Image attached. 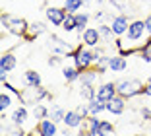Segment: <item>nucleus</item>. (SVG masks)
Segmentation results:
<instances>
[{"label": "nucleus", "instance_id": "21", "mask_svg": "<svg viewBox=\"0 0 151 136\" xmlns=\"http://www.w3.org/2000/svg\"><path fill=\"white\" fill-rule=\"evenodd\" d=\"M62 76H64L66 82H78L80 76H81V70L76 64L74 66H64V68H62Z\"/></svg>", "mask_w": 151, "mask_h": 136}, {"label": "nucleus", "instance_id": "12", "mask_svg": "<svg viewBox=\"0 0 151 136\" xmlns=\"http://www.w3.org/2000/svg\"><path fill=\"white\" fill-rule=\"evenodd\" d=\"M62 123H64V127H68V128H81V124H83V117H81L76 109H72V111H66Z\"/></svg>", "mask_w": 151, "mask_h": 136}, {"label": "nucleus", "instance_id": "38", "mask_svg": "<svg viewBox=\"0 0 151 136\" xmlns=\"http://www.w3.org/2000/svg\"><path fill=\"white\" fill-rule=\"evenodd\" d=\"M142 119H143V121H149V123H151V111L147 109V107H143V109H142Z\"/></svg>", "mask_w": 151, "mask_h": 136}, {"label": "nucleus", "instance_id": "50", "mask_svg": "<svg viewBox=\"0 0 151 136\" xmlns=\"http://www.w3.org/2000/svg\"><path fill=\"white\" fill-rule=\"evenodd\" d=\"M118 136H122V134H118Z\"/></svg>", "mask_w": 151, "mask_h": 136}, {"label": "nucleus", "instance_id": "49", "mask_svg": "<svg viewBox=\"0 0 151 136\" xmlns=\"http://www.w3.org/2000/svg\"><path fill=\"white\" fill-rule=\"evenodd\" d=\"M149 136H151V128H149Z\"/></svg>", "mask_w": 151, "mask_h": 136}, {"label": "nucleus", "instance_id": "36", "mask_svg": "<svg viewBox=\"0 0 151 136\" xmlns=\"http://www.w3.org/2000/svg\"><path fill=\"white\" fill-rule=\"evenodd\" d=\"M103 57H105V51H103L101 47H95V49H93V62L97 64V62L101 60Z\"/></svg>", "mask_w": 151, "mask_h": 136}, {"label": "nucleus", "instance_id": "34", "mask_svg": "<svg viewBox=\"0 0 151 136\" xmlns=\"http://www.w3.org/2000/svg\"><path fill=\"white\" fill-rule=\"evenodd\" d=\"M10 105H12V95H10V92H2L0 93V111H6Z\"/></svg>", "mask_w": 151, "mask_h": 136}, {"label": "nucleus", "instance_id": "39", "mask_svg": "<svg viewBox=\"0 0 151 136\" xmlns=\"http://www.w3.org/2000/svg\"><path fill=\"white\" fill-rule=\"evenodd\" d=\"M142 95H147V97H151V82H145V86H143V92H142Z\"/></svg>", "mask_w": 151, "mask_h": 136}, {"label": "nucleus", "instance_id": "16", "mask_svg": "<svg viewBox=\"0 0 151 136\" xmlns=\"http://www.w3.org/2000/svg\"><path fill=\"white\" fill-rule=\"evenodd\" d=\"M99 127H101V119H99V115H89L87 119H83V124H81V128H83V130L91 132L93 136H97Z\"/></svg>", "mask_w": 151, "mask_h": 136}, {"label": "nucleus", "instance_id": "45", "mask_svg": "<svg viewBox=\"0 0 151 136\" xmlns=\"http://www.w3.org/2000/svg\"><path fill=\"white\" fill-rule=\"evenodd\" d=\"M134 136H147V134H143V132H138V134H134Z\"/></svg>", "mask_w": 151, "mask_h": 136}, {"label": "nucleus", "instance_id": "1", "mask_svg": "<svg viewBox=\"0 0 151 136\" xmlns=\"http://www.w3.org/2000/svg\"><path fill=\"white\" fill-rule=\"evenodd\" d=\"M143 86H145V84L138 78H122V80L116 82V93L126 97V99H132V97H136V95H142Z\"/></svg>", "mask_w": 151, "mask_h": 136}, {"label": "nucleus", "instance_id": "42", "mask_svg": "<svg viewBox=\"0 0 151 136\" xmlns=\"http://www.w3.org/2000/svg\"><path fill=\"white\" fill-rule=\"evenodd\" d=\"M105 16H107V14L103 12V10H97V12H95V20H97V22H103V20H105Z\"/></svg>", "mask_w": 151, "mask_h": 136}, {"label": "nucleus", "instance_id": "10", "mask_svg": "<svg viewBox=\"0 0 151 136\" xmlns=\"http://www.w3.org/2000/svg\"><path fill=\"white\" fill-rule=\"evenodd\" d=\"M107 111L111 115H116V117H118V115H122L126 111V97H122V95H118V93H116L111 101H107Z\"/></svg>", "mask_w": 151, "mask_h": 136}, {"label": "nucleus", "instance_id": "22", "mask_svg": "<svg viewBox=\"0 0 151 136\" xmlns=\"http://www.w3.org/2000/svg\"><path fill=\"white\" fill-rule=\"evenodd\" d=\"M87 23H89V14H85V12L76 14V31L80 33V37H81V33L87 29Z\"/></svg>", "mask_w": 151, "mask_h": 136}, {"label": "nucleus", "instance_id": "9", "mask_svg": "<svg viewBox=\"0 0 151 136\" xmlns=\"http://www.w3.org/2000/svg\"><path fill=\"white\" fill-rule=\"evenodd\" d=\"M99 41H103L101 33H99V27H87V29L81 33V43L89 49L99 47Z\"/></svg>", "mask_w": 151, "mask_h": 136}, {"label": "nucleus", "instance_id": "44", "mask_svg": "<svg viewBox=\"0 0 151 136\" xmlns=\"http://www.w3.org/2000/svg\"><path fill=\"white\" fill-rule=\"evenodd\" d=\"M78 136H93V134H91V132H87V130H83V128H80Z\"/></svg>", "mask_w": 151, "mask_h": 136}, {"label": "nucleus", "instance_id": "29", "mask_svg": "<svg viewBox=\"0 0 151 136\" xmlns=\"http://www.w3.org/2000/svg\"><path fill=\"white\" fill-rule=\"evenodd\" d=\"M99 27V33H101V39L103 41H107V43H112V35H114V31H112V27L111 25H107V23H101V25H97Z\"/></svg>", "mask_w": 151, "mask_h": 136}, {"label": "nucleus", "instance_id": "33", "mask_svg": "<svg viewBox=\"0 0 151 136\" xmlns=\"http://www.w3.org/2000/svg\"><path fill=\"white\" fill-rule=\"evenodd\" d=\"M109 64H111V57H109V55H105V57H103L101 60H99L97 64H95V68H97V70H99V74L103 76L105 72L109 70Z\"/></svg>", "mask_w": 151, "mask_h": 136}, {"label": "nucleus", "instance_id": "48", "mask_svg": "<svg viewBox=\"0 0 151 136\" xmlns=\"http://www.w3.org/2000/svg\"><path fill=\"white\" fill-rule=\"evenodd\" d=\"M147 82H151V76H149V78H147Z\"/></svg>", "mask_w": 151, "mask_h": 136}, {"label": "nucleus", "instance_id": "3", "mask_svg": "<svg viewBox=\"0 0 151 136\" xmlns=\"http://www.w3.org/2000/svg\"><path fill=\"white\" fill-rule=\"evenodd\" d=\"M72 60H74V64L78 66L81 72L87 70V68H91V66H95L93 49L85 47V45H78V47L74 49V53H72Z\"/></svg>", "mask_w": 151, "mask_h": 136}, {"label": "nucleus", "instance_id": "32", "mask_svg": "<svg viewBox=\"0 0 151 136\" xmlns=\"http://www.w3.org/2000/svg\"><path fill=\"white\" fill-rule=\"evenodd\" d=\"M139 57H142L143 62H151V37L147 39V43L143 45V47H139Z\"/></svg>", "mask_w": 151, "mask_h": 136}, {"label": "nucleus", "instance_id": "6", "mask_svg": "<svg viewBox=\"0 0 151 136\" xmlns=\"http://www.w3.org/2000/svg\"><path fill=\"white\" fill-rule=\"evenodd\" d=\"M66 8H58V6H49V8L45 10V16H47V20H49L50 25H56V27H62L64 23V18H66Z\"/></svg>", "mask_w": 151, "mask_h": 136}, {"label": "nucleus", "instance_id": "28", "mask_svg": "<svg viewBox=\"0 0 151 136\" xmlns=\"http://www.w3.org/2000/svg\"><path fill=\"white\" fill-rule=\"evenodd\" d=\"M33 117H35L37 123H39V121H43V119H47V117H49V107H45L43 103L33 105Z\"/></svg>", "mask_w": 151, "mask_h": 136}, {"label": "nucleus", "instance_id": "17", "mask_svg": "<svg viewBox=\"0 0 151 136\" xmlns=\"http://www.w3.org/2000/svg\"><path fill=\"white\" fill-rule=\"evenodd\" d=\"M99 76H101V74H99V70L91 66V68H87V70L81 72V76H80V80H78V82H80V86H85V84H91V86H95V82H97Z\"/></svg>", "mask_w": 151, "mask_h": 136}, {"label": "nucleus", "instance_id": "5", "mask_svg": "<svg viewBox=\"0 0 151 136\" xmlns=\"http://www.w3.org/2000/svg\"><path fill=\"white\" fill-rule=\"evenodd\" d=\"M47 47L50 49V53L60 55V57H66V58H72V53H74V49H76V47H72V43L60 39L58 35H50Z\"/></svg>", "mask_w": 151, "mask_h": 136}, {"label": "nucleus", "instance_id": "7", "mask_svg": "<svg viewBox=\"0 0 151 136\" xmlns=\"http://www.w3.org/2000/svg\"><path fill=\"white\" fill-rule=\"evenodd\" d=\"M109 25L112 27V31H114V35L120 37V35H124L126 31H128L130 27V18L126 16V14H118V16H112L111 18V23Z\"/></svg>", "mask_w": 151, "mask_h": 136}, {"label": "nucleus", "instance_id": "37", "mask_svg": "<svg viewBox=\"0 0 151 136\" xmlns=\"http://www.w3.org/2000/svg\"><path fill=\"white\" fill-rule=\"evenodd\" d=\"M62 58H64V57H60V55H54V57L49 58V64H50V66H58L60 62H62Z\"/></svg>", "mask_w": 151, "mask_h": 136}, {"label": "nucleus", "instance_id": "24", "mask_svg": "<svg viewBox=\"0 0 151 136\" xmlns=\"http://www.w3.org/2000/svg\"><path fill=\"white\" fill-rule=\"evenodd\" d=\"M64 115H66V111H64L60 105H50L49 107V119H52L56 124L64 121Z\"/></svg>", "mask_w": 151, "mask_h": 136}, {"label": "nucleus", "instance_id": "2", "mask_svg": "<svg viewBox=\"0 0 151 136\" xmlns=\"http://www.w3.org/2000/svg\"><path fill=\"white\" fill-rule=\"evenodd\" d=\"M0 22H2V27H4L8 33L16 37H23L27 33V27H29V22L23 18H18V16H10V14H2L0 16Z\"/></svg>", "mask_w": 151, "mask_h": 136}, {"label": "nucleus", "instance_id": "26", "mask_svg": "<svg viewBox=\"0 0 151 136\" xmlns=\"http://www.w3.org/2000/svg\"><path fill=\"white\" fill-rule=\"evenodd\" d=\"M2 132H8L10 136H25L22 124H16V123H12V121H10V124H4V127H2Z\"/></svg>", "mask_w": 151, "mask_h": 136}, {"label": "nucleus", "instance_id": "20", "mask_svg": "<svg viewBox=\"0 0 151 136\" xmlns=\"http://www.w3.org/2000/svg\"><path fill=\"white\" fill-rule=\"evenodd\" d=\"M87 107H89V113L91 115H101L103 111H107V101L99 99V97H93V99L87 101Z\"/></svg>", "mask_w": 151, "mask_h": 136}, {"label": "nucleus", "instance_id": "18", "mask_svg": "<svg viewBox=\"0 0 151 136\" xmlns=\"http://www.w3.org/2000/svg\"><path fill=\"white\" fill-rule=\"evenodd\" d=\"M27 117H29V111H27V107H25V105H19V107H16V109H14L12 115H10V121L23 127V123L27 121Z\"/></svg>", "mask_w": 151, "mask_h": 136}, {"label": "nucleus", "instance_id": "27", "mask_svg": "<svg viewBox=\"0 0 151 136\" xmlns=\"http://www.w3.org/2000/svg\"><path fill=\"white\" fill-rule=\"evenodd\" d=\"M81 6H85L83 0H66L64 2V8H66L68 14H78L81 10Z\"/></svg>", "mask_w": 151, "mask_h": 136}, {"label": "nucleus", "instance_id": "14", "mask_svg": "<svg viewBox=\"0 0 151 136\" xmlns=\"http://www.w3.org/2000/svg\"><path fill=\"white\" fill-rule=\"evenodd\" d=\"M45 31H47V25H45L43 22H31L29 27H27V33L23 35V39L25 41H35V37H39Z\"/></svg>", "mask_w": 151, "mask_h": 136}, {"label": "nucleus", "instance_id": "40", "mask_svg": "<svg viewBox=\"0 0 151 136\" xmlns=\"http://www.w3.org/2000/svg\"><path fill=\"white\" fill-rule=\"evenodd\" d=\"M143 22H145V29H147V33H151V12L145 16V20H143Z\"/></svg>", "mask_w": 151, "mask_h": 136}, {"label": "nucleus", "instance_id": "4", "mask_svg": "<svg viewBox=\"0 0 151 136\" xmlns=\"http://www.w3.org/2000/svg\"><path fill=\"white\" fill-rule=\"evenodd\" d=\"M50 97V93L43 88V86H37V88H31V86H27L19 92V101H22L23 105H37L41 103L43 99Z\"/></svg>", "mask_w": 151, "mask_h": 136}, {"label": "nucleus", "instance_id": "19", "mask_svg": "<svg viewBox=\"0 0 151 136\" xmlns=\"http://www.w3.org/2000/svg\"><path fill=\"white\" fill-rule=\"evenodd\" d=\"M126 68H128V60H126L122 55L111 57V64H109V70L111 72H124Z\"/></svg>", "mask_w": 151, "mask_h": 136}, {"label": "nucleus", "instance_id": "43", "mask_svg": "<svg viewBox=\"0 0 151 136\" xmlns=\"http://www.w3.org/2000/svg\"><path fill=\"white\" fill-rule=\"evenodd\" d=\"M0 82H2V84H4V82H8V72L0 70Z\"/></svg>", "mask_w": 151, "mask_h": 136}, {"label": "nucleus", "instance_id": "31", "mask_svg": "<svg viewBox=\"0 0 151 136\" xmlns=\"http://www.w3.org/2000/svg\"><path fill=\"white\" fill-rule=\"evenodd\" d=\"M62 29L66 31V33H72V31H76V14H66L64 23H62Z\"/></svg>", "mask_w": 151, "mask_h": 136}, {"label": "nucleus", "instance_id": "8", "mask_svg": "<svg viewBox=\"0 0 151 136\" xmlns=\"http://www.w3.org/2000/svg\"><path fill=\"white\" fill-rule=\"evenodd\" d=\"M126 33H128V41H130V43L139 41L143 37V33H147L145 22H143V20H134V22H130V27H128Z\"/></svg>", "mask_w": 151, "mask_h": 136}, {"label": "nucleus", "instance_id": "30", "mask_svg": "<svg viewBox=\"0 0 151 136\" xmlns=\"http://www.w3.org/2000/svg\"><path fill=\"white\" fill-rule=\"evenodd\" d=\"M112 134H114V124H112L111 121H101L97 136H112Z\"/></svg>", "mask_w": 151, "mask_h": 136}, {"label": "nucleus", "instance_id": "25", "mask_svg": "<svg viewBox=\"0 0 151 136\" xmlns=\"http://www.w3.org/2000/svg\"><path fill=\"white\" fill-rule=\"evenodd\" d=\"M80 97H81V99H85V101L97 97V88H95V86H91V84L80 86Z\"/></svg>", "mask_w": 151, "mask_h": 136}, {"label": "nucleus", "instance_id": "47", "mask_svg": "<svg viewBox=\"0 0 151 136\" xmlns=\"http://www.w3.org/2000/svg\"><path fill=\"white\" fill-rule=\"evenodd\" d=\"M2 136H10V134H8V132H2Z\"/></svg>", "mask_w": 151, "mask_h": 136}, {"label": "nucleus", "instance_id": "46", "mask_svg": "<svg viewBox=\"0 0 151 136\" xmlns=\"http://www.w3.org/2000/svg\"><path fill=\"white\" fill-rule=\"evenodd\" d=\"M103 2H105V0H97V4H103Z\"/></svg>", "mask_w": 151, "mask_h": 136}, {"label": "nucleus", "instance_id": "35", "mask_svg": "<svg viewBox=\"0 0 151 136\" xmlns=\"http://www.w3.org/2000/svg\"><path fill=\"white\" fill-rule=\"evenodd\" d=\"M76 111H78V113H80L83 119H87L89 115H91V113H89V107H87V103H80V105L76 107Z\"/></svg>", "mask_w": 151, "mask_h": 136}, {"label": "nucleus", "instance_id": "41", "mask_svg": "<svg viewBox=\"0 0 151 136\" xmlns=\"http://www.w3.org/2000/svg\"><path fill=\"white\" fill-rule=\"evenodd\" d=\"M25 136H45V134H43V132L39 130V128H33V130L25 132Z\"/></svg>", "mask_w": 151, "mask_h": 136}, {"label": "nucleus", "instance_id": "15", "mask_svg": "<svg viewBox=\"0 0 151 136\" xmlns=\"http://www.w3.org/2000/svg\"><path fill=\"white\" fill-rule=\"evenodd\" d=\"M37 128H39L45 136H56L58 134V124L49 117L43 119V121H39V123H37Z\"/></svg>", "mask_w": 151, "mask_h": 136}, {"label": "nucleus", "instance_id": "11", "mask_svg": "<svg viewBox=\"0 0 151 136\" xmlns=\"http://www.w3.org/2000/svg\"><path fill=\"white\" fill-rule=\"evenodd\" d=\"M116 95V82H105L97 86V97L103 101H111Z\"/></svg>", "mask_w": 151, "mask_h": 136}, {"label": "nucleus", "instance_id": "23", "mask_svg": "<svg viewBox=\"0 0 151 136\" xmlns=\"http://www.w3.org/2000/svg\"><path fill=\"white\" fill-rule=\"evenodd\" d=\"M23 80H25V86H31V88L41 86V74H39L37 70H25Z\"/></svg>", "mask_w": 151, "mask_h": 136}, {"label": "nucleus", "instance_id": "13", "mask_svg": "<svg viewBox=\"0 0 151 136\" xmlns=\"http://www.w3.org/2000/svg\"><path fill=\"white\" fill-rule=\"evenodd\" d=\"M18 64V58L12 51H2V57H0V70L4 72H12Z\"/></svg>", "mask_w": 151, "mask_h": 136}]
</instances>
